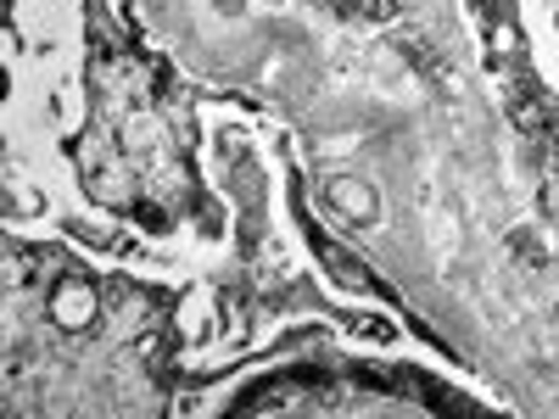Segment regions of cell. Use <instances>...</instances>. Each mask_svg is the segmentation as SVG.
<instances>
[{
    "instance_id": "obj_1",
    "label": "cell",
    "mask_w": 559,
    "mask_h": 419,
    "mask_svg": "<svg viewBox=\"0 0 559 419\" xmlns=\"http://www.w3.org/2000/svg\"><path fill=\"white\" fill-rule=\"evenodd\" d=\"M51 319L62 331H84L90 319H96V286H84V279H62L51 291Z\"/></svg>"
},
{
    "instance_id": "obj_2",
    "label": "cell",
    "mask_w": 559,
    "mask_h": 419,
    "mask_svg": "<svg viewBox=\"0 0 559 419\" xmlns=\"http://www.w3.org/2000/svg\"><path fill=\"white\" fill-rule=\"evenodd\" d=\"M331 202L342 207V213H353V218H376V202H369V191L358 179H336L331 184Z\"/></svg>"
}]
</instances>
